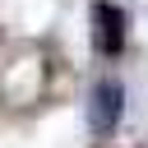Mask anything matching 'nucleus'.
Returning <instances> with one entry per match:
<instances>
[{"label":"nucleus","mask_w":148,"mask_h":148,"mask_svg":"<svg viewBox=\"0 0 148 148\" xmlns=\"http://www.w3.org/2000/svg\"><path fill=\"white\" fill-rule=\"evenodd\" d=\"M92 46L102 56H120L125 51V9L120 5H111V0L92 5Z\"/></svg>","instance_id":"f03ea898"},{"label":"nucleus","mask_w":148,"mask_h":148,"mask_svg":"<svg viewBox=\"0 0 148 148\" xmlns=\"http://www.w3.org/2000/svg\"><path fill=\"white\" fill-rule=\"evenodd\" d=\"M120 111H125V88L120 79H97L92 92H88V130L92 134H111L120 125Z\"/></svg>","instance_id":"f257e3e1"}]
</instances>
